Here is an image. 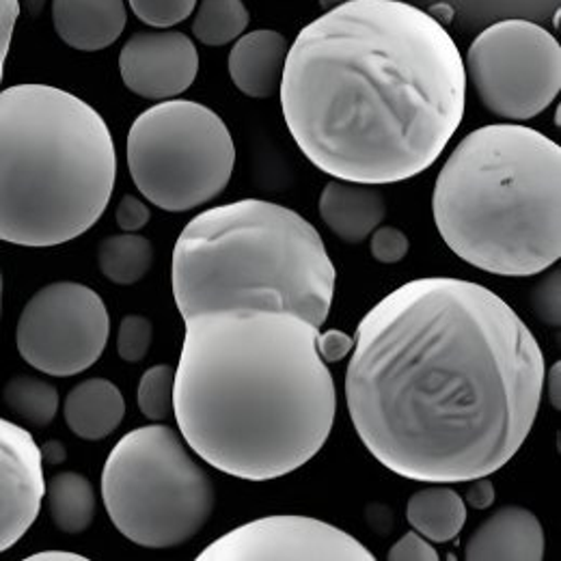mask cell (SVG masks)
Returning a JSON list of instances; mask_svg holds the SVG:
<instances>
[{"label": "cell", "instance_id": "6da1fadb", "mask_svg": "<svg viewBox=\"0 0 561 561\" xmlns=\"http://www.w3.org/2000/svg\"><path fill=\"white\" fill-rule=\"evenodd\" d=\"M351 354L354 430L407 480L492 476L523 447L540 411L547 363L536 335L473 280L400 285L365 313Z\"/></svg>", "mask_w": 561, "mask_h": 561}, {"label": "cell", "instance_id": "7a4b0ae2", "mask_svg": "<svg viewBox=\"0 0 561 561\" xmlns=\"http://www.w3.org/2000/svg\"><path fill=\"white\" fill-rule=\"evenodd\" d=\"M285 126L322 173L369 186L411 180L465 117L462 53L404 0H348L309 22L287 50Z\"/></svg>", "mask_w": 561, "mask_h": 561}, {"label": "cell", "instance_id": "3957f363", "mask_svg": "<svg viewBox=\"0 0 561 561\" xmlns=\"http://www.w3.org/2000/svg\"><path fill=\"white\" fill-rule=\"evenodd\" d=\"M173 415L191 449L220 473L271 482L329 440L337 389L298 313L225 307L184 318Z\"/></svg>", "mask_w": 561, "mask_h": 561}, {"label": "cell", "instance_id": "277c9868", "mask_svg": "<svg viewBox=\"0 0 561 561\" xmlns=\"http://www.w3.org/2000/svg\"><path fill=\"white\" fill-rule=\"evenodd\" d=\"M432 214L445 244L499 277H531L561 255V147L547 135L492 124L456 145Z\"/></svg>", "mask_w": 561, "mask_h": 561}, {"label": "cell", "instance_id": "5b68a950", "mask_svg": "<svg viewBox=\"0 0 561 561\" xmlns=\"http://www.w3.org/2000/svg\"><path fill=\"white\" fill-rule=\"evenodd\" d=\"M117 151L104 117L50 84L0 91V240L57 247L108 208Z\"/></svg>", "mask_w": 561, "mask_h": 561}, {"label": "cell", "instance_id": "8992f818", "mask_svg": "<svg viewBox=\"0 0 561 561\" xmlns=\"http://www.w3.org/2000/svg\"><path fill=\"white\" fill-rule=\"evenodd\" d=\"M337 273L318 229L298 211L242 199L195 216L173 249L182 318L225 307L283 309L322 327Z\"/></svg>", "mask_w": 561, "mask_h": 561}, {"label": "cell", "instance_id": "52a82bcc", "mask_svg": "<svg viewBox=\"0 0 561 561\" xmlns=\"http://www.w3.org/2000/svg\"><path fill=\"white\" fill-rule=\"evenodd\" d=\"M102 501L115 529L130 542L175 549L208 525L216 491L173 427L142 425L108 454Z\"/></svg>", "mask_w": 561, "mask_h": 561}, {"label": "cell", "instance_id": "ba28073f", "mask_svg": "<svg viewBox=\"0 0 561 561\" xmlns=\"http://www.w3.org/2000/svg\"><path fill=\"white\" fill-rule=\"evenodd\" d=\"M128 169L140 195L164 211H188L225 193L236 167L227 124L193 100H162L130 126Z\"/></svg>", "mask_w": 561, "mask_h": 561}, {"label": "cell", "instance_id": "9c48e42d", "mask_svg": "<svg viewBox=\"0 0 561 561\" xmlns=\"http://www.w3.org/2000/svg\"><path fill=\"white\" fill-rule=\"evenodd\" d=\"M465 71L494 117L527 122L560 95V42L536 22L501 20L473 39Z\"/></svg>", "mask_w": 561, "mask_h": 561}, {"label": "cell", "instance_id": "30bf717a", "mask_svg": "<svg viewBox=\"0 0 561 561\" xmlns=\"http://www.w3.org/2000/svg\"><path fill=\"white\" fill-rule=\"evenodd\" d=\"M111 316L95 289L57 280L37 289L15 329L20 356L42 374L68 378L87 371L106 351Z\"/></svg>", "mask_w": 561, "mask_h": 561}, {"label": "cell", "instance_id": "8fae6325", "mask_svg": "<svg viewBox=\"0 0 561 561\" xmlns=\"http://www.w3.org/2000/svg\"><path fill=\"white\" fill-rule=\"evenodd\" d=\"M199 561H371L369 549L344 529L298 514H277L231 529Z\"/></svg>", "mask_w": 561, "mask_h": 561}, {"label": "cell", "instance_id": "7c38bea8", "mask_svg": "<svg viewBox=\"0 0 561 561\" xmlns=\"http://www.w3.org/2000/svg\"><path fill=\"white\" fill-rule=\"evenodd\" d=\"M119 73L128 91L145 100H173L199 73L195 42L180 31H140L119 53Z\"/></svg>", "mask_w": 561, "mask_h": 561}, {"label": "cell", "instance_id": "4fadbf2b", "mask_svg": "<svg viewBox=\"0 0 561 561\" xmlns=\"http://www.w3.org/2000/svg\"><path fill=\"white\" fill-rule=\"evenodd\" d=\"M46 492L39 445L24 427L0 420V553L35 525Z\"/></svg>", "mask_w": 561, "mask_h": 561}, {"label": "cell", "instance_id": "5bb4252c", "mask_svg": "<svg viewBox=\"0 0 561 561\" xmlns=\"http://www.w3.org/2000/svg\"><path fill=\"white\" fill-rule=\"evenodd\" d=\"M547 538L540 518L520 505H503L467 540L469 561L545 560Z\"/></svg>", "mask_w": 561, "mask_h": 561}, {"label": "cell", "instance_id": "9a60e30c", "mask_svg": "<svg viewBox=\"0 0 561 561\" xmlns=\"http://www.w3.org/2000/svg\"><path fill=\"white\" fill-rule=\"evenodd\" d=\"M287 39L271 28L242 33L227 59V68L236 89L253 100H268L279 91Z\"/></svg>", "mask_w": 561, "mask_h": 561}, {"label": "cell", "instance_id": "2e32d148", "mask_svg": "<svg viewBox=\"0 0 561 561\" xmlns=\"http://www.w3.org/2000/svg\"><path fill=\"white\" fill-rule=\"evenodd\" d=\"M128 22L124 0H53V24L64 44L80 53L113 46Z\"/></svg>", "mask_w": 561, "mask_h": 561}, {"label": "cell", "instance_id": "e0dca14e", "mask_svg": "<svg viewBox=\"0 0 561 561\" xmlns=\"http://www.w3.org/2000/svg\"><path fill=\"white\" fill-rule=\"evenodd\" d=\"M318 211L342 242L360 244L385 220L387 204L378 188L335 178L320 193Z\"/></svg>", "mask_w": 561, "mask_h": 561}, {"label": "cell", "instance_id": "ac0fdd59", "mask_svg": "<svg viewBox=\"0 0 561 561\" xmlns=\"http://www.w3.org/2000/svg\"><path fill=\"white\" fill-rule=\"evenodd\" d=\"M64 417L78 438L102 440L122 425L126 417V400L115 382L106 378H87L68 393Z\"/></svg>", "mask_w": 561, "mask_h": 561}, {"label": "cell", "instance_id": "d6986e66", "mask_svg": "<svg viewBox=\"0 0 561 561\" xmlns=\"http://www.w3.org/2000/svg\"><path fill=\"white\" fill-rule=\"evenodd\" d=\"M407 518L423 538L445 545L456 540L467 525V503L447 484H434L409 499Z\"/></svg>", "mask_w": 561, "mask_h": 561}, {"label": "cell", "instance_id": "ffe728a7", "mask_svg": "<svg viewBox=\"0 0 561 561\" xmlns=\"http://www.w3.org/2000/svg\"><path fill=\"white\" fill-rule=\"evenodd\" d=\"M44 499L48 501L50 520L64 534H70V536L82 534L91 527L95 518L98 499H95L93 484L76 471L57 473L46 484Z\"/></svg>", "mask_w": 561, "mask_h": 561}, {"label": "cell", "instance_id": "44dd1931", "mask_svg": "<svg viewBox=\"0 0 561 561\" xmlns=\"http://www.w3.org/2000/svg\"><path fill=\"white\" fill-rule=\"evenodd\" d=\"M153 264V247L139 233L108 236L98 247L100 273L115 285L139 283Z\"/></svg>", "mask_w": 561, "mask_h": 561}, {"label": "cell", "instance_id": "7402d4cb", "mask_svg": "<svg viewBox=\"0 0 561 561\" xmlns=\"http://www.w3.org/2000/svg\"><path fill=\"white\" fill-rule=\"evenodd\" d=\"M249 9L242 0H197L193 35L211 48L236 42L249 26Z\"/></svg>", "mask_w": 561, "mask_h": 561}, {"label": "cell", "instance_id": "603a6c76", "mask_svg": "<svg viewBox=\"0 0 561 561\" xmlns=\"http://www.w3.org/2000/svg\"><path fill=\"white\" fill-rule=\"evenodd\" d=\"M4 404L26 423L46 427L59 413V391L35 376H13L2 389Z\"/></svg>", "mask_w": 561, "mask_h": 561}, {"label": "cell", "instance_id": "cb8c5ba5", "mask_svg": "<svg viewBox=\"0 0 561 561\" xmlns=\"http://www.w3.org/2000/svg\"><path fill=\"white\" fill-rule=\"evenodd\" d=\"M175 369L171 365H153L140 376L137 404L149 421H164L173 413Z\"/></svg>", "mask_w": 561, "mask_h": 561}, {"label": "cell", "instance_id": "d4e9b609", "mask_svg": "<svg viewBox=\"0 0 561 561\" xmlns=\"http://www.w3.org/2000/svg\"><path fill=\"white\" fill-rule=\"evenodd\" d=\"M142 24L151 28H171L195 13L197 0H128Z\"/></svg>", "mask_w": 561, "mask_h": 561}, {"label": "cell", "instance_id": "484cf974", "mask_svg": "<svg viewBox=\"0 0 561 561\" xmlns=\"http://www.w3.org/2000/svg\"><path fill=\"white\" fill-rule=\"evenodd\" d=\"M153 342V324L149 318L130 313L122 320L117 333V352L126 363H140Z\"/></svg>", "mask_w": 561, "mask_h": 561}, {"label": "cell", "instance_id": "4316f807", "mask_svg": "<svg viewBox=\"0 0 561 561\" xmlns=\"http://www.w3.org/2000/svg\"><path fill=\"white\" fill-rule=\"evenodd\" d=\"M531 309L536 318L553 329H560L561 324V273L560 268H553L542 279L536 283L531 289Z\"/></svg>", "mask_w": 561, "mask_h": 561}, {"label": "cell", "instance_id": "83f0119b", "mask_svg": "<svg viewBox=\"0 0 561 561\" xmlns=\"http://www.w3.org/2000/svg\"><path fill=\"white\" fill-rule=\"evenodd\" d=\"M411 240L398 227H376L369 236L371 257L380 264H398L409 255Z\"/></svg>", "mask_w": 561, "mask_h": 561}, {"label": "cell", "instance_id": "f1b7e54d", "mask_svg": "<svg viewBox=\"0 0 561 561\" xmlns=\"http://www.w3.org/2000/svg\"><path fill=\"white\" fill-rule=\"evenodd\" d=\"M389 561H438V553L420 531H407L387 553Z\"/></svg>", "mask_w": 561, "mask_h": 561}, {"label": "cell", "instance_id": "f546056e", "mask_svg": "<svg viewBox=\"0 0 561 561\" xmlns=\"http://www.w3.org/2000/svg\"><path fill=\"white\" fill-rule=\"evenodd\" d=\"M151 218V211L147 208L145 202H140L135 195H124L117 210H115V220L126 233H137Z\"/></svg>", "mask_w": 561, "mask_h": 561}, {"label": "cell", "instance_id": "4dcf8cb0", "mask_svg": "<svg viewBox=\"0 0 561 561\" xmlns=\"http://www.w3.org/2000/svg\"><path fill=\"white\" fill-rule=\"evenodd\" d=\"M18 15H20V0H0V82L4 76V61L11 48Z\"/></svg>", "mask_w": 561, "mask_h": 561}, {"label": "cell", "instance_id": "1f68e13d", "mask_svg": "<svg viewBox=\"0 0 561 561\" xmlns=\"http://www.w3.org/2000/svg\"><path fill=\"white\" fill-rule=\"evenodd\" d=\"M354 348V337L348 333H342L337 329H331L327 333L318 335V351L327 363H337L346 358Z\"/></svg>", "mask_w": 561, "mask_h": 561}, {"label": "cell", "instance_id": "d6a6232c", "mask_svg": "<svg viewBox=\"0 0 561 561\" xmlns=\"http://www.w3.org/2000/svg\"><path fill=\"white\" fill-rule=\"evenodd\" d=\"M494 499H496V489L489 480V476L471 480V486L465 494V503H469L473 510H489Z\"/></svg>", "mask_w": 561, "mask_h": 561}, {"label": "cell", "instance_id": "836d02e7", "mask_svg": "<svg viewBox=\"0 0 561 561\" xmlns=\"http://www.w3.org/2000/svg\"><path fill=\"white\" fill-rule=\"evenodd\" d=\"M545 387L549 389V402L556 411L561 409V363H553L549 374H545Z\"/></svg>", "mask_w": 561, "mask_h": 561}, {"label": "cell", "instance_id": "e575fe53", "mask_svg": "<svg viewBox=\"0 0 561 561\" xmlns=\"http://www.w3.org/2000/svg\"><path fill=\"white\" fill-rule=\"evenodd\" d=\"M39 451H42V460L44 462H53V465H59V462H64L68 458L66 445L61 440H48L44 445V449L39 447Z\"/></svg>", "mask_w": 561, "mask_h": 561}, {"label": "cell", "instance_id": "d590c367", "mask_svg": "<svg viewBox=\"0 0 561 561\" xmlns=\"http://www.w3.org/2000/svg\"><path fill=\"white\" fill-rule=\"evenodd\" d=\"M31 561H82L84 558L82 556H76V553H70V551H39V553H35V556H31L28 558Z\"/></svg>", "mask_w": 561, "mask_h": 561}, {"label": "cell", "instance_id": "8d00e7d4", "mask_svg": "<svg viewBox=\"0 0 561 561\" xmlns=\"http://www.w3.org/2000/svg\"><path fill=\"white\" fill-rule=\"evenodd\" d=\"M436 22H440V20H445V22H451L454 20V9L449 7V4H434L430 11H427Z\"/></svg>", "mask_w": 561, "mask_h": 561}, {"label": "cell", "instance_id": "74e56055", "mask_svg": "<svg viewBox=\"0 0 561 561\" xmlns=\"http://www.w3.org/2000/svg\"><path fill=\"white\" fill-rule=\"evenodd\" d=\"M344 2H348V0H318V4H320L324 11H331V9H335V7L344 4Z\"/></svg>", "mask_w": 561, "mask_h": 561}, {"label": "cell", "instance_id": "f35d334b", "mask_svg": "<svg viewBox=\"0 0 561 561\" xmlns=\"http://www.w3.org/2000/svg\"><path fill=\"white\" fill-rule=\"evenodd\" d=\"M0 316H2V275H0Z\"/></svg>", "mask_w": 561, "mask_h": 561}]
</instances>
